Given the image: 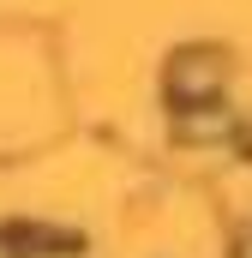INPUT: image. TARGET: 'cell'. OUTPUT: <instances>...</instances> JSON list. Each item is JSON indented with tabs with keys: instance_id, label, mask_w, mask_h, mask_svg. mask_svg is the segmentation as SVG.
I'll return each instance as SVG.
<instances>
[{
	"instance_id": "cell-1",
	"label": "cell",
	"mask_w": 252,
	"mask_h": 258,
	"mask_svg": "<svg viewBox=\"0 0 252 258\" xmlns=\"http://www.w3.org/2000/svg\"><path fill=\"white\" fill-rule=\"evenodd\" d=\"M222 90V60L216 54H180L168 66V96L180 108H204V96Z\"/></svg>"
}]
</instances>
